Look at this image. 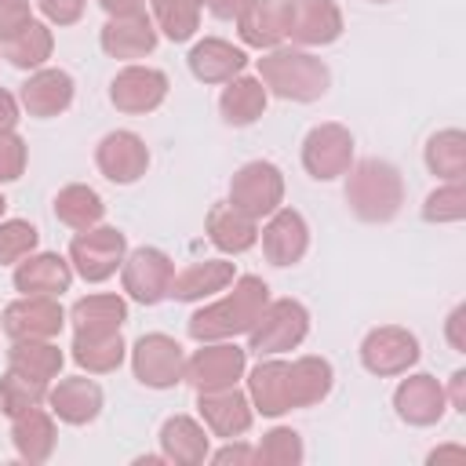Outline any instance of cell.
<instances>
[{
  "instance_id": "cell-21",
  "label": "cell",
  "mask_w": 466,
  "mask_h": 466,
  "mask_svg": "<svg viewBox=\"0 0 466 466\" xmlns=\"http://www.w3.org/2000/svg\"><path fill=\"white\" fill-rule=\"evenodd\" d=\"M393 408H397V419L408 426H433L444 419L448 397L433 375H408L393 390Z\"/></svg>"
},
{
  "instance_id": "cell-29",
  "label": "cell",
  "mask_w": 466,
  "mask_h": 466,
  "mask_svg": "<svg viewBox=\"0 0 466 466\" xmlns=\"http://www.w3.org/2000/svg\"><path fill=\"white\" fill-rule=\"evenodd\" d=\"M266 102H269V91L258 76H233L218 95V113L229 127H248L266 113Z\"/></svg>"
},
{
  "instance_id": "cell-40",
  "label": "cell",
  "mask_w": 466,
  "mask_h": 466,
  "mask_svg": "<svg viewBox=\"0 0 466 466\" xmlns=\"http://www.w3.org/2000/svg\"><path fill=\"white\" fill-rule=\"evenodd\" d=\"M40 244V233L33 222L25 218H0V262L4 266H15L22 262L25 255H33Z\"/></svg>"
},
{
  "instance_id": "cell-5",
  "label": "cell",
  "mask_w": 466,
  "mask_h": 466,
  "mask_svg": "<svg viewBox=\"0 0 466 466\" xmlns=\"http://www.w3.org/2000/svg\"><path fill=\"white\" fill-rule=\"evenodd\" d=\"M127 255V237L113 226H91V229H80L73 240H69V266L76 277H84L87 284H102L109 280L120 262Z\"/></svg>"
},
{
  "instance_id": "cell-3",
  "label": "cell",
  "mask_w": 466,
  "mask_h": 466,
  "mask_svg": "<svg viewBox=\"0 0 466 466\" xmlns=\"http://www.w3.org/2000/svg\"><path fill=\"white\" fill-rule=\"evenodd\" d=\"M258 80L277 98L317 102V98H324V91L331 84V73L317 55H309L302 47H269L258 58Z\"/></svg>"
},
{
  "instance_id": "cell-30",
  "label": "cell",
  "mask_w": 466,
  "mask_h": 466,
  "mask_svg": "<svg viewBox=\"0 0 466 466\" xmlns=\"http://www.w3.org/2000/svg\"><path fill=\"white\" fill-rule=\"evenodd\" d=\"M11 441L18 459L25 462H47L55 451V419L44 408H29L11 419Z\"/></svg>"
},
{
  "instance_id": "cell-33",
  "label": "cell",
  "mask_w": 466,
  "mask_h": 466,
  "mask_svg": "<svg viewBox=\"0 0 466 466\" xmlns=\"http://www.w3.org/2000/svg\"><path fill=\"white\" fill-rule=\"evenodd\" d=\"M7 368L51 386V379H58L62 371V350L51 339H15V346L7 350Z\"/></svg>"
},
{
  "instance_id": "cell-47",
  "label": "cell",
  "mask_w": 466,
  "mask_h": 466,
  "mask_svg": "<svg viewBox=\"0 0 466 466\" xmlns=\"http://www.w3.org/2000/svg\"><path fill=\"white\" fill-rule=\"evenodd\" d=\"M251 459H255V448H248V444H226V448H218L211 455V462H218V466H226V462H251Z\"/></svg>"
},
{
  "instance_id": "cell-35",
  "label": "cell",
  "mask_w": 466,
  "mask_h": 466,
  "mask_svg": "<svg viewBox=\"0 0 466 466\" xmlns=\"http://www.w3.org/2000/svg\"><path fill=\"white\" fill-rule=\"evenodd\" d=\"M51 47H55V36L44 22H29L22 33H15L11 40L0 44V58H7L15 69H44L47 58H51Z\"/></svg>"
},
{
  "instance_id": "cell-55",
  "label": "cell",
  "mask_w": 466,
  "mask_h": 466,
  "mask_svg": "<svg viewBox=\"0 0 466 466\" xmlns=\"http://www.w3.org/2000/svg\"><path fill=\"white\" fill-rule=\"evenodd\" d=\"M371 4H386V0H371Z\"/></svg>"
},
{
  "instance_id": "cell-18",
  "label": "cell",
  "mask_w": 466,
  "mask_h": 466,
  "mask_svg": "<svg viewBox=\"0 0 466 466\" xmlns=\"http://www.w3.org/2000/svg\"><path fill=\"white\" fill-rule=\"evenodd\" d=\"M288 25H291V0H251L237 15L240 40L258 51L280 47L288 40Z\"/></svg>"
},
{
  "instance_id": "cell-8",
  "label": "cell",
  "mask_w": 466,
  "mask_h": 466,
  "mask_svg": "<svg viewBox=\"0 0 466 466\" xmlns=\"http://www.w3.org/2000/svg\"><path fill=\"white\" fill-rule=\"evenodd\" d=\"M415 360H419V339L400 324L371 328L360 342V364H364V371H371L379 379L404 375Z\"/></svg>"
},
{
  "instance_id": "cell-49",
  "label": "cell",
  "mask_w": 466,
  "mask_h": 466,
  "mask_svg": "<svg viewBox=\"0 0 466 466\" xmlns=\"http://www.w3.org/2000/svg\"><path fill=\"white\" fill-rule=\"evenodd\" d=\"M251 0H208V11L215 15V18H233L237 22V15L248 7Z\"/></svg>"
},
{
  "instance_id": "cell-23",
  "label": "cell",
  "mask_w": 466,
  "mask_h": 466,
  "mask_svg": "<svg viewBox=\"0 0 466 466\" xmlns=\"http://www.w3.org/2000/svg\"><path fill=\"white\" fill-rule=\"evenodd\" d=\"M237 280V266L226 258H204V262H189L186 269H175L171 284H167V299L175 302H200L211 299L218 291H226Z\"/></svg>"
},
{
  "instance_id": "cell-12",
  "label": "cell",
  "mask_w": 466,
  "mask_h": 466,
  "mask_svg": "<svg viewBox=\"0 0 466 466\" xmlns=\"http://www.w3.org/2000/svg\"><path fill=\"white\" fill-rule=\"evenodd\" d=\"M164 98H167V76H164L160 69H153V66L131 62V66H124V69L113 76V84H109V102H113L120 113H131V116L153 113Z\"/></svg>"
},
{
  "instance_id": "cell-28",
  "label": "cell",
  "mask_w": 466,
  "mask_h": 466,
  "mask_svg": "<svg viewBox=\"0 0 466 466\" xmlns=\"http://www.w3.org/2000/svg\"><path fill=\"white\" fill-rule=\"evenodd\" d=\"M248 400L255 411L277 419L284 411H291V400H288V360H277V357H266L251 368L248 375Z\"/></svg>"
},
{
  "instance_id": "cell-34",
  "label": "cell",
  "mask_w": 466,
  "mask_h": 466,
  "mask_svg": "<svg viewBox=\"0 0 466 466\" xmlns=\"http://www.w3.org/2000/svg\"><path fill=\"white\" fill-rule=\"evenodd\" d=\"M55 218L62 226H69V229L80 233V229H91V226H98L106 218V204H102V197L91 186L73 182V186H62L58 189V197H55Z\"/></svg>"
},
{
  "instance_id": "cell-25",
  "label": "cell",
  "mask_w": 466,
  "mask_h": 466,
  "mask_svg": "<svg viewBox=\"0 0 466 466\" xmlns=\"http://www.w3.org/2000/svg\"><path fill=\"white\" fill-rule=\"evenodd\" d=\"M189 73L200 80V84H226L233 76L244 73L248 66V55L244 47H233L229 40H218V36H204L193 44L189 51Z\"/></svg>"
},
{
  "instance_id": "cell-7",
  "label": "cell",
  "mask_w": 466,
  "mask_h": 466,
  "mask_svg": "<svg viewBox=\"0 0 466 466\" xmlns=\"http://www.w3.org/2000/svg\"><path fill=\"white\" fill-rule=\"evenodd\" d=\"M131 371L149 390H171L186 379V353L171 335L149 331L131 346Z\"/></svg>"
},
{
  "instance_id": "cell-46",
  "label": "cell",
  "mask_w": 466,
  "mask_h": 466,
  "mask_svg": "<svg viewBox=\"0 0 466 466\" xmlns=\"http://www.w3.org/2000/svg\"><path fill=\"white\" fill-rule=\"evenodd\" d=\"M18 95H11V91H4L0 87V135L4 131H15V124H18Z\"/></svg>"
},
{
  "instance_id": "cell-44",
  "label": "cell",
  "mask_w": 466,
  "mask_h": 466,
  "mask_svg": "<svg viewBox=\"0 0 466 466\" xmlns=\"http://www.w3.org/2000/svg\"><path fill=\"white\" fill-rule=\"evenodd\" d=\"M29 22H33L29 0H0V44L11 40L15 33H22Z\"/></svg>"
},
{
  "instance_id": "cell-48",
  "label": "cell",
  "mask_w": 466,
  "mask_h": 466,
  "mask_svg": "<svg viewBox=\"0 0 466 466\" xmlns=\"http://www.w3.org/2000/svg\"><path fill=\"white\" fill-rule=\"evenodd\" d=\"M462 317H466V306H455L451 317H448V342L455 346V353H466V339H462Z\"/></svg>"
},
{
  "instance_id": "cell-31",
  "label": "cell",
  "mask_w": 466,
  "mask_h": 466,
  "mask_svg": "<svg viewBox=\"0 0 466 466\" xmlns=\"http://www.w3.org/2000/svg\"><path fill=\"white\" fill-rule=\"evenodd\" d=\"M331 364L324 357H299L288 364V400L291 408H313L331 393Z\"/></svg>"
},
{
  "instance_id": "cell-53",
  "label": "cell",
  "mask_w": 466,
  "mask_h": 466,
  "mask_svg": "<svg viewBox=\"0 0 466 466\" xmlns=\"http://www.w3.org/2000/svg\"><path fill=\"white\" fill-rule=\"evenodd\" d=\"M4 208H7V200H4V193H0V215H4Z\"/></svg>"
},
{
  "instance_id": "cell-50",
  "label": "cell",
  "mask_w": 466,
  "mask_h": 466,
  "mask_svg": "<svg viewBox=\"0 0 466 466\" xmlns=\"http://www.w3.org/2000/svg\"><path fill=\"white\" fill-rule=\"evenodd\" d=\"M102 4V11L109 15V18H116V15H135V11H146V0H98Z\"/></svg>"
},
{
  "instance_id": "cell-39",
  "label": "cell",
  "mask_w": 466,
  "mask_h": 466,
  "mask_svg": "<svg viewBox=\"0 0 466 466\" xmlns=\"http://www.w3.org/2000/svg\"><path fill=\"white\" fill-rule=\"evenodd\" d=\"M47 400V382H36V379H29V375H18V371H4V379H0V411L7 415V419H15V415H22V411H29V408H40Z\"/></svg>"
},
{
  "instance_id": "cell-14",
  "label": "cell",
  "mask_w": 466,
  "mask_h": 466,
  "mask_svg": "<svg viewBox=\"0 0 466 466\" xmlns=\"http://www.w3.org/2000/svg\"><path fill=\"white\" fill-rule=\"evenodd\" d=\"M258 240H262V255L269 258V266H295L309 251V226L295 208L280 204L258 229Z\"/></svg>"
},
{
  "instance_id": "cell-45",
  "label": "cell",
  "mask_w": 466,
  "mask_h": 466,
  "mask_svg": "<svg viewBox=\"0 0 466 466\" xmlns=\"http://www.w3.org/2000/svg\"><path fill=\"white\" fill-rule=\"evenodd\" d=\"M36 7L44 11V18L51 25H73V22H80L87 0H36Z\"/></svg>"
},
{
  "instance_id": "cell-9",
  "label": "cell",
  "mask_w": 466,
  "mask_h": 466,
  "mask_svg": "<svg viewBox=\"0 0 466 466\" xmlns=\"http://www.w3.org/2000/svg\"><path fill=\"white\" fill-rule=\"evenodd\" d=\"M171 277H175V262L160 248H135L120 262V284L142 306H157L160 299H167Z\"/></svg>"
},
{
  "instance_id": "cell-19",
  "label": "cell",
  "mask_w": 466,
  "mask_h": 466,
  "mask_svg": "<svg viewBox=\"0 0 466 466\" xmlns=\"http://www.w3.org/2000/svg\"><path fill=\"white\" fill-rule=\"evenodd\" d=\"M291 44L299 47H324L342 36V11L335 0H291Z\"/></svg>"
},
{
  "instance_id": "cell-1",
  "label": "cell",
  "mask_w": 466,
  "mask_h": 466,
  "mask_svg": "<svg viewBox=\"0 0 466 466\" xmlns=\"http://www.w3.org/2000/svg\"><path fill=\"white\" fill-rule=\"evenodd\" d=\"M266 302H269V284L262 277H237L229 295L215 299L211 306H200L186 320V331L197 342H222L233 335H248L258 313L266 309Z\"/></svg>"
},
{
  "instance_id": "cell-42",
  "label": "cell",
  "mask_w": 466,
  "mask_h": 466,
  "mask_svg": "<svg viewBox=\"0 0 466 466\" xmlns=\"http://www.w3.org/2000/svg\"><path fill=\"white\" fill-rule=\"evenodd\" d=\"M466 215V193H462V178L459 182H444L441 189H433L422 204V218L426 222H459Z\"/></svg>"
},
{
  "instance_id": "cell-41",
  "label": "cell",
  "mask_w": 466,
  "mask_h": 466,
  "mask_svg": "<svg viewBox=\"0 0 466 466\" xmlns=\"http://www.w3.org/2000/svg\"><path fill=\"white\" fill-rule=\"evenodd\" d=\"M255 459L269 462V466H295V462H302V441L295 430L277 426L262 437V444L255 448Z\"/></svg>"
},
{
  "instance_id": "cell-4",
  "label": "cell",
  "mask_w": 466,
  "mask_h": 466,
  "mask_svg": "<svg viewBox=\"0 0 466 466\" xmlns=\"http://www.w3.org/2000/svg\"><path fill=\"white\" fill-rule=\"evenodd\" d=\"M309 335V309L299 299H273L248 331V350L258 357H280Z\"/></svg>"
},
{
  "instance_id": "cell-37",
  "label": "cell",
  "mask_w": 466,
  "mask_h": 466,
  "mask_svg": "<svg viewBox=\"0 0 466 466\" xmlns=\"http://www.w3.org/2000/svg\"><path fill=\"white\" fill-rule=\"evenodd\" d=\"M69 320L76 331H120L127 320V302L120 295H87L73 302Z\"/></svg>"
},
{
  "instance_id": "cell-32",
  "label": "cell",
  "mask_w": 466,
  "mask_h": 466,
  "mask_svg": "<svg viewBox=\"0 0 466 466\" xmlns=\"http://www.w3.org/2000/svg\"><path fill=\"white\" fill-rule=\"evenodd\" d=\"M124 339L120 331H76L73 335V360L87 371V375H106L116 371L124 364Z\"/></svg>"
},
{
  "instance_id": "cell-36",
  "label": "cell",
  "mask_w": 466,
  "mask_h": 466,
  "mask_svg": "<svg viewBox=\"0 0 466 466\" xmlns=\"http://www.w3.org/2000/svg\"><path fill=\"white\" fill-rule=\"evenodd\" d=\"M426 167L437 178H444V182L466 178V135L459 127H444V131L430 135V142H426Z\"/></svg>"
},
{
  "instance_id": "cell-6",
  "label": "cell",
  "mask_w": 466,
  "mask_h": 466,
  "mask_svg": "<svg viewBox=\"0 0 466 466\" xmlns=\"http://www.w3.org/2000/svg\"><path fill=\"white\" fill-rule=\"evenodd\" d=\"M229 204L262 222L284 204V175L273 160H248L229 182Z\"/></svg>"
},
{
  "instance_id": "cell-22",
  "label": "cell",
  "mask_w": 466,
  "mask_h": 466,
  "mask_svg": "<svg viewBox=\"0 0 466 466\" xmlns=\"http://www.w3.org/2000/svg\"><path fill=\"white\" fill-rule=\"evenodd\" d=\"M47 404H51V415L58 422H69V426H87L98 419L102 411V386L95 379H84V375H69V379H58L51 390H47Z\"/></svg>"
},
{
  "instance_id": "cell-54",
  "label": "cell",
  "mask_w": 466,
  "mask_h": 466,
  "mask_svg": "<svg viewBox=\"0 0 466 466\" xmlns=\"http://www.w3.org/2000/svg\"><path fill=\"white\" fill-rule=\"evenodd\" d=\"M197 4H200V7H204V4H208V0H197Z\"/></svg>"
},
{
  "instance_id": "cell-51",
  "label": "cell",
  "mask_w": 466,
  "mask_h": 466,
  "mask_svg": "<svg viewBox=\"0 0 466 466\" xmlns=\"http://www.w3.org/2000/svg\"><path fill=\"white\" fill-rule=\"evenodd\" d=\"M444 397L451 400L455 411H466V371H462V368L451 375V393H444Z\"/></svg>"
},
{
  "instance_id": "cell-13",
  "label": "cell",
  "mask_w": 466,
  "mask_h": 466,
  "mask_svg": "<svg viewBox=\"0 0 466 466\" xmlns=\"http://www.w3.org/2000/svg\"><path fill=\"white\" fill-rule=\"evenodd\" d=\"M62 320L66 313L55 295H22L4 309L0 328L7 339H55Z\"/></svg>"
},
{
  "instance_id": "cell-17",
  "label": "cell",
  "mask_w": 466,
  "mask_h": 466,
  "mask_svg": "<svg viewBox=\"0 0 466 466\" xmlns=\"http://www.w3.org/2000/svg\"><path fill=\"white\" fill-rule=\"evenodd\" d=\"M197 411H200V422L208 426L211 437L233 441V437L248 433V426H251V400L237 386L200 390L197 393Z\"/></svg>"
},
{
  "instance_id": "cell-27",
  "label": "cell",
  "mask_w": 466,
  "mask_h": 466,
  "mask_svg": "<svg viewBox=\"0 0 466 466\" xmlns=\"http://www.w3.org/2000/svg\"><path fill=\"white\" fill-rule=\"evenodd\" d=\"M204 233L226 255H240V251H248V248L258 244V222L248 218L244 211H237L229 200L211 204V211L204 218Z\"/></svg>"
},
{
  "instance_id": "cell-52",
  "label": "cell",
  "mask_w": 466,
  "mask_h": 466,
  "mask_svg": "<svg viewBox=\"0 0 466 466\" xmlns=\"http://www.w3.org/2000/svg\"><path fill=\"white\" fill-rule=\"evenodd\" d=\"M441 459H466V448H459V444H451V448H437V451H430L426 462H441Z\"/></svg>"
},
{
  "instance_id": "cell-43",
  "label": "cell",
  "mask_w": 466,
  "mask_h": 466,
  "mask_svg": "<svg viewBox=\"0 0 466 466\" xmlns=\"http://www.w3.org/2000/svg\"><path fill=\"white\" fill-rule=\"evenodd\" d=\"M25 157H29V149H25L22 135L4 131V135H0V186L22 178V171H25Z\"/></svg>"
},
{
  "instance_id": "cell-20",
  "label": "cell",
  "mask_w": 466,
  "mask_h": 466,
  "mask_svg": "<svg viewBox=\"0 0 466 466\" xmlns=\"http://www.w3.org/2000/svg\"><path fill=\"white\" fill-rule=\"evenodd\" d=\"M102 51L109 58H124V62H138L146 55H153L157 47V25L146 11H135V15H116L102 25V36H98Z\"/></svg>"
},
{
  "instance_id": "cell-15",
  "label": "cell",
  "mask_w": 466,
  "mask_h": 466,
  "mask_svg": "<svg viewBox=\"0 0 466 466\" xmlns=\"http://www.w3.org/2000/svg\"><path fill=\"white\" fill-rule=\"evenodd\" d=\"M95 164H98V171H102L109 182L131 186V182H138V178L146 175V167H149V149H146V142H142L135 131H109V135L98 142V149H95Z\"/></svg>"
},
{
  "instance_id": "cell-11",
  "label": "cell",
  "mask_w": 466,
  "mask_h": 466,
  "mask_svg": "<svg viewBox=\"0 0 466 466\" xmlns=\"http://www.w3.org/2000/svg\"><path fill=\"white\" fill-rule=\"evenodd\" d=\"M244 375V350L229 339L222 342H200V350L193 357H186V382H193V390H226L237 386V379Z\"/></svg>"
},
{
  "instance_id": "cell-16",
  "label": "cell",
  "mask_w": 466,
  "mask_h": 466,
  "mask_svg": "<svg viewBox=\"0 0 466 466\" xmlns=\"http://www.w3.org/2000/svg\"><path fill=\"white\" fill-rule=\"evenodd\" d=\"M73 95H76L73 76H69L66 69L44 66V69H33L29 80L18 87V106H22L29 116L47 120V116L66 113V109L73 106Z\"/></svg>"
},
{
  "instance_id": "cell-26",
  "label": "cell",
  "mask_w": 466,
  "mask_h": 466,
  "mask_svg": "<svg viewBox=\"0 0 466 466\" xmlns=\"http://www.w3.org/2000/svg\"><path fill=\"white\" fill-rule=\"evenodd\" d=\"M208 444H211L208 426L189 419V415H171L160 426V455H164V462L200 466L208 459Z\"/></svg>"
},
{
  "instance_id": "cell-38",
  "label": "cell",
  "mask_w": 466,
  "mask_h": 466,
  "mask_svg": "<svg viewBox=\"0 0 466 466\" xmlns=\"http://www.w3.org/2000/svg\"><path fill=\"white\" fill-rule=\"evenodd\" d=\"M153 25L171 44H182L200 25V4L197 0H153Z\"/></svg>"
},
{
  "instance_id": "cell-2",
  "label": "cell",
  "mask_w": 466,
  "mask_h": 466,
  "mask_svg": "<svg viewBox=\"0 0 466 466\" xmlns=\"http://www.w3.org/2000/svg\"><path fill=\"white\" fill-rule=\"evenodd\" d=\"M346 204L360 222H390L404 204V178L390 160L364 157L346 171Z\"/></svg>"
},
{
  "instance_id": "cell-24",
  "label": "cell",
  "mask_w": 466,
  "mask_h": 466,
  "mask_svg": "<svg viewBox=\"0 0 466 466\" xmlns=\"http://www.w3.org/2000/svg\"><path fill=\"white\" fill-rule=\"evenodd\" d=\"M73 284V266L55 251H36L15 262V291L22 295H62Z\"/></svg>"
},
{
  "instance_id": "cell-10",
  "label": "cell",
  "mask_w": 466,
  "mask_h": 466,
  "mask_svg": "<svg viewBox=\"0 0 466 466\" xmlns=\"http://www.w3.org/2000/svg\"><path fill=\"white\" fill-rule=\"evenodd\" d=\"M353 164V135L342 124H317L302 138V167L317 182H331L346 175Z\"/></svg>"
}]
</instances>
